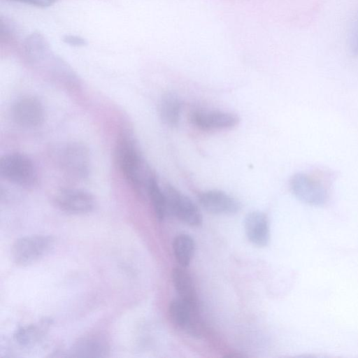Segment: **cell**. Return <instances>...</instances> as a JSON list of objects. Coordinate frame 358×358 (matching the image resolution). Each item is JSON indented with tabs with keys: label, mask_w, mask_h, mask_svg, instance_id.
I'll return each mask as SVG.
<instances>
[{
	"label": "cell",
	"mask_w": 358,
	"mask_h": 358,
	"mask_svg": "<svg viewBox=\"0 0 358 358\" xmlns=\"http://www.w3.org/2000/svg\"><path fill=\"white\" fill-rule=\"evenodd\" d=\"M62 170L74 179H85L90 173V152L83 144L71 143L65 145L59 154Z\"/></svg>",
	"instance_id": "obj_6"
},
{
	"label": "cell",
	"mask_w": 358,
	"mask_h": 358,
	"mask_svg": "<svg viewBox=\"0 0 358 358\" xmlns=\"http://www.w3.org/2000/svg\"><path fill=\"white\" fill-rule=\"evenodd\" d=\"M289 185L293 194L306 204L321 206L328 200V191L322 182L306 173L294 174Z\"/></svg>",
	"instance_id": "obj_5"
},
{
	"label": "cell",
	"mask_w": 358,
	"mask_h": 358,
	"mask_svg": "<svg viewBox=\"0 0 358 358\" xmlns=\"http://www.w3.org/2000/svg\"><path fill=\"white\" fill-rule=\"evenodd\" d=\"M64 40L69 44L73 45H83L85 43L84 39L75 36H67Z\"/></svg>",
	"instance_id": "obj_21"
},
{
	"label": "cell",
	"mask_w": 358,
	"mask_h": 358,
	"mask_svg": "<svg viewBox=\"0 0 358 358\" xmlns=\"http://www.w3.org/2000/svg\"><path fill=\"white\" fill-rule=\"evenodd\" d=\"M190 120L203 130L231 129L239 122L236 114L220 110H196L192 113Z\"/></svg>",
	"instance_id": "obj_9"
},
{
	"label": "cell",
	"mask_w": 358,
	"mask_h": 358,
	"mask_svg": "<svg viewBox=\"0 0 358 358\" xmlns=\"http://www.w3.org/2000/svg\"><path fill=\"white\" fill-rule=\"evenodd\" d=\"M50 324V320L45 319L35 324L21 327L14 333L13 338L21 346L34 345L44 337Z\"/></svg>",
	"instance_id": "obj_14"
},
{
	"label": "cell",
	"mask_w": 358,
	"mask_h": 358,
	"mask_svg": "<svg viewBox=\"0 0 358 358\" xmlns=\"http://www.w3.org/2000/svg\"><path fill=\"white\" fill-rule=\"evenodd\" d=\"M172 280L180 299L196 306V294L192 279L184 267H175L172 271Z\"/></svg>",
	"instance_id": "obj_15"
},
{
	"label": "cell",
	"mask_w": 358,
	"mask_h": 358,
	"mask_svg": "<svg viewBox=\"0 0 358 358\" xmlns=\"http://www.w3.org/2000/svg\"><path fill=\"white\" fill-rule=\"evenodd\" d=\"M53 201L61 210L73 215L88 213L95 206L94 196L87 192L78 189L65 188L57 191Z\"/></svg>",
	"instance_id": "obj_7"
},
{
	"label": "cell",
	"mask_w": 358,
	"mask_h": 358,
	"mask_svg": "<svg viewBox=\"0 0 358 358\" xmlns=\"http://www.w3.org/2000/svg\"><path fill=\"white\" fill-rule=\"evenodd\" d=\"M51 236L30 235L17 238L11 248V257L18 266H28L46 256L53 248Z\"/></svg>",
	"instance_id": "obj_3"
},
{
	"label": "cell",
	"mask_w": 358,
	"mask_h": 358,
	"mask_svg": "<svg viewBox=\"0 0 358 358\" xmlns=\"http://www.w3.org/2000/svg\"><path fill=\"white\" fill-rule=\"evenodd\" d=\"M196 306L182 299L173 300L169 312L172 322L179 328L192 336H199V330L193 317Z\"/></svg>",
	"instance_id": "obj_12"
},
{
	"label": "cell",
	"mask_w": 358,
	"mask_h": 358,
	"mask_svg": "<svg viewBox=\"0 0 358 358\" xmlns=\"http://www.w3.org/2000/svg\"><path fill=\"white\" fill-rule=\"evenodd\" d=\"M150 199L157 218L161 221L166 216L165 196L155 176L150 180L146 192Z\"/></svg>",
	"instance_id": "obj_18"
},
{
	"label": "cell",
	"mask_w": 358,
	"mask_h": 358,
	"mask_svg": "<svg viewBox=\"0 0 358 358\" xmlns=\"http://www.w3.org/2000/svg\"><path fill=\"white\" fill-rule=\"evenodd\" d=\"M114 157L118 169L136 191L147 192L154 177L131 136L124 134L116 143Z\"/></svg>",
	"instance_id": "obj_1"
},
{
	"label": "cell",
	"mask_w": 358,
	"mask_h": 358,
	"mask_svg": "<svg viewBox=\"0 0 358 358\" xmlns=\"http://www.w3.org/2000/svg\"><path fill=\"white\" fill-rule=\"evenodd\" d=\"M349 44L353 54L358 55V15L355 18L350 28Z\"/></svg>",
	"instance_id": "obj_19"
},
{
	"label": "cell",
	"mask_w": 358,
	"mask_h": 358,
	"mask_svg": "<svg viewBox=\"0 0 358 358\" xmlns=\"http://www.w3.org/2000/svg\"><path fill=\"white\" fill-rule=\"evenodd\" d=\"M244 229L248 238L254 245L264 247L270 240L269 223L266 215L260 211H253L245 217Z\"/></svg>",
	"instance_id": "obj_11"
},
{
	"label": "cell",
	"mask_w": 358,
	"mask_h": 358,
	"mask_svg": "<svg viewBox=\"0 0 358 358\" xmlns=\"http://www.w3.org/2000/svg\"><path fill=\"white\" fill-rule=\"evenodd\" d=\"M23 2L27 4L34 5L38 7H47L53 4L57 0H13Z\"/></svg>",
	"instance_id": "obj_20"
},
{
	"label": "cell",
	"mask_w": 358,
	"mask_h": 358,
	"mask_svg": "<svg viewBox=\"0 0 358 358\" xmlns=\"http://www.w3.org/2000/svg\"><path fill=\"white\" fill-rule=\"evenodd\" d=\"M0 175L16 185L29 188L38 182L36 169L32 161L26 155L10 153L0 159Z\"/></svg>",
	"instance_id": "obj_2"
},
{
	"label": "cell",
	"mask_w": 358,
	"mask_h": 358,
	"mask_svg": "<svg viewBox=\"0 0 358 358\" xmlns=\"http://www.w3.org/2000/svg\"><path fill=\"white\" fill-rule=\"evenodd\" d=\"M108 351L109 347L103 338L90 336L78 340L69 350V353L71 357H103Z\"/></svg>",
	"instance_id": "obj_13"
},
{
	"label": "cell",
	"mask_w": 358,
	"mask_h": 358,
	"mask_svg": "<svg viewBox=\"0 0 358 358\" xmlns=\"http://www.w3.org/2000/svg\"><path fill=\"white\" fill-rule=\"evenodd\" d=\"M45 112L41 102L32 96L17 99L11 106L13 121L24 128H34L44 120Z\"/></svg>",
	"instance_id": "obj_8"
},
{
	"label": "cell",
	"mask_w": 358,
	"mask_h": 358,
	"mask_svg": "<svg viewBox=\"0 0 358 358\" xmlns=\"http://www.w3.org/2000/svg\"><path fill=\"white\" fill-rule=\"evenodd\" d=\"M199 201L207 212L216 215L235 214L241 208L237 199L217 189L202 192L199 196Z\"/></svg>",
	"instance_id": "obj_10"
},
{
	"label": "cell",
	"mask_w": 358,
	"mask_h": 358,
	"mask_svg": "<svg viewBox=\"0 0 358 358\" xmlns=\"http://www.w3.org/2000/svg\"><path fill=\"white\" fill-rule=\"evenodd\" d=\"M181 103L180 99L173 92H169L162 96L159 112L162 122L169 127H175L180 119Z\"/></svg>",
	"instance_id": "obj_16"
},
{
	"label": "cell",
	"mask_w": 358,
	"mask_h": 358,
	"mask_svg": "<svg viewBox=\"0 0 358 358\" xmlns=\"http://www.w3.org/2000/svg\"><path fill=\"white\" fill-rule=\"evenodd\" d=\"M163 191L166 215L175 216L191 226L196 227L201 224V213L198 206L188 196L171 185H166Z\"/></svg>",
	"instance_id": "obj_4"
},
{
	"label": "cell",
	"mask_w": 358,
	"mask_h": 358,
	"mask_svg": "<svg viewBox=\"0 0 358 358\" xmlns=\"http://www.w3.org/2000/svg\"><path fill=\"white\" fill-rule=\"evenodd\" d=\"M173 249L180 266L185 268L189 266L195 250L194 239L187 234L178 235L173 240Z\"/></svg>",
	"instance_id": "obj_17"
}]
</instances>
